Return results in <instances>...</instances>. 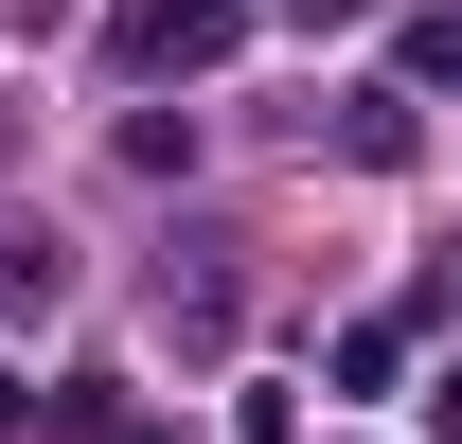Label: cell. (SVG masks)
<instances>
[{"instance_id":"cell-1","label":"cell","mask_w":462,"mask_h":444,"mask_svg":"<svg viewBox=\"0 0 462 444\" xmlns=\"http://www.w3.org/2000/svg\"><path fill=\"white\" fill-rule=\"evenodd\" d=\"M231 36H249L231 0H125V18H107V54H125V71H214Z\"/></svg>"},{"instance_id":"cell-2","label":"cell","mask_w":462,"mask_h":444,"mask_svg":"<svg viewBox=\"0 0 462 444\" xmlns=\"http://www.w3.org/2000/svg\"><path fill=\"white\" fill-rule=\"evenodd\" d=\"M409 71H427V89H462V18H409Z\"/></svg>"},{"instance_id":"cell-3","label":"cell","mask_w":462,"mask_h":444,"mask_svg":"<svg viewBox=\"0 0 462 444\" xmlns=\"http://www.w3.org/2000/svg\"><path fill=\"white\" fill-rule=\"evenodd\" d=\"M427 444H462V356H445V374H427Z\"/></svg>"},{"instance_id":"cell-4","label":"cell","mask_w":462,"mask_h":444,"mask_svg":"<svg viewBox=\"0 0 462 444\" xmlns=\"http://www.w3.org/2000/svg\"><path fill=\"white\" fill-rule=\"evenodd\" d=\"M107 444H196V427H107Z\"/></svg>"}]
</instances>
